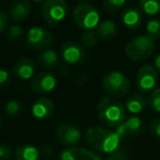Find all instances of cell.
Wrapping results in <instances>:
<instances>
[{"mask_svg":"<svg viewBox=\"0 0 160 160\" xmlns=\"http://www.w3.org/2000/svg\"><path fill=\"white\" fill-rule=\"evenodd\" d=\"M142 129V121L140 118L133 115L125 120L121 125L115 127V133L121 139L131 135H138Z\"/></svg>","mask_w":160,"mask_h":160,"instance_id":"4fadbf2b","label":"cell"},{"mask_svg":"<svg viewBox=\"0 0 160 160\" xmlns=\"http://www.w3.org/2000/svg\"><path fill=\"white\" fill-rule=\"evenodd\" d=\"M86 142L96 151L102 153L116 152L120 147L121 138L115 133V131L102 126H92L86 132Z\"/></svg>","mask_w":160,"mask_h":160,"instance_id":"6da1fadb","label":"cell"},{"mask_svg":"<svg viewBox=\"0 0 160 160\" xmlns=\"http://www.w3.org/2000/svg\"><path fill=\"white\" fill-rule=\"evenodd\" d=\"M22 109H23L22 102L17 100L8 101L5 105V112L9 116H12V118H16V116L20 115V113L22 112Z\"/></svg>","mask_w":160,"mask_h":160,"instance_id":"484cf974","label":"cell"},{"mask_svg":"<svg viewBox=\"0 0 160 160\" xmlns=\"http://www.w3.org/2000/svg\"><path fill=\"white\" fill-rule=\"evenodd\" d=\"M68 13L65 0H45L42 5V17L47 24L56 25L62 22Z\"/></svg>","mask_w":160,"mask_h":160,"instance_id":"8992f818","label":"cell"},{"mask_svg":"<svg viewBox=\"0 0 160 160\" xmlns=\"http://www.w3.org/2000/svg\"><path fill=\"white\" fill-rule=\"evenodd\" d=\"M107 160H131V159H128V158H127L125 155H123L122 152H118V151H116V152L110 155V157L108 158Z\"/></svg>","mask_w":160,"mask_h":160,"instance_id":"836d02e7","label":"cell"},{"mask_svg":"<svg viewBox=\"0 0 160 160\" xmlns=\"http://www.w3.org/2000/svg\"><path fill=\"white\" fill-rule=\"evenodd\" d=\"M153 67L155 69L160 73V54L157 55V57L155 58V62H153Z\"/></svg>","mask_w":160,"mask_h":160,"instance_id":"e575fe53","label":"cell"},{"mask_svg":"<svg viewBox=\"0 0 160 160\" xmlns=\"http://www.w3.org/2000/svg\"><path fill=\"white\" fill-rule=\"evenodd\" d=\"M24 35V29L19 24H13L8 29L7 38L11 43H18Z\"/></svg>","mask_w":160,"mask_h":160,"instance_id":"d4e9b609","label":"cell"},{"mask_svg":"<svg viewBox=\"0 0 160 160\" xmlns=\"http://www.w3.org/2000/svg\"><path fill=\"white\" fill-rule=\"evenodd\" d=\"M126 3V0H105L104 8L107 11L118 12L122 9Z\"/></svg>","mask_w":160,"mask_h":160,"instance_id":"83f0119b","label":"cell"},{"mask_svg":"<svg viewBox=\"0 0 160 160\" xmlns=\"http://www.w3.org/2000/svg\"><path fill=\"white\" fill-rule=\"evenodd\" d=\"M99 121L108 127H118L126 120V109L113 97H105L97 105Z\"/></svg>","mask_w":160,"mask_h":160,"instance_id":"7a4b0ae2","label":"cell"},{"mask_svg":"<svg viewBox=\"0 0 160 160\" xmlns=\"http://www.w3.org/2000/svg\"><path fill=\"white\" fill-rule=\"evenodd\" d=\"M82 1H90V0H82Z\"/></svg>","mask_w":160,"mask_h":160,"instance_id":"74e56055","label":"cell"},{"mask_svg":"<svg viewBox=\"0 0 160 160\" xmlns=\"http://www.w3.org/2000/svg\"><path fill=\"white\" fill-rule=\"evenodd\" d=\"M54 110H55V105L53 101L45 97H41L32 105V115L36 120L44 121L52 118V115L54 114Z\"/></svg>","mask_w":160,"mask_h":160,"instance_id":"5bb4252c","label":"cell"},{"mask_svg":"<svg viewBox=\"0 0 160 160\" xmlns=\"http://www.w3.org/2000/svg\"><path fill=\"white\" fill-rule=\"evenodd\" d=\"M40 149L30 144H24L19 146L14 150V159L16 160H41Z\"/></svg>","mask_w":160,"mask_h":160,"instance_id":"d6986e66","label":"cell"},{"mask_svg":"<svg viewBox=\"0 0 160 160\" xmlns=\"http://www.w3.org/2000/svg\"><path fill=\"white\" fill-rule=\"evenodd\" d=\"M31 90L38 93H46L54 90L57 86V78L51 71H42L31 79Z\"/></svg>","mask_w":160,"mask_h":160,"instance_id":"8fae6325","label":"cell"},{"mask_svg":"<svg viewBox=\"0 0 160 160\" xmlns=\"http://www.w3.org/2000/svg\"><path fill=\"white\" fill-rule=\"evenodd\" d=\"M149 132L156 138H160V118H156L150 123Z\"/></svg>","mask_w":160,"mask_h":160,"instance_id":"1f68e13d","label":"cell"},{"mask_svg":"<svg viewBox=\"0 0 160 160\" xmlns=\"http://www.w3.org/2000/svg\"><path fill=\"white\" fill-rule=\"evenodd\" d=\"M124 105L126 111H128L134 115H137L146 110V108L148 107V100L142 94L134 93L126 99Z\"/></svg>","mask_w":160,"mask_h":160,"instance_id":"ac0fdd59","label":"cell"},{"mask_svg":"<svg viewBox=\"0 0 160 160\" xmlns=\"http://www.w3.org/2000/svg\"><path fill=\"white\" fill-rule=\"evenodd\" d=\"M97 34L104 41H111L118 35V27L115 22L111 20H104L97 27Z\"/></svg>","mask_w":160,"mask_h":160,"instance_id":"ffe728a7","label":"cell"},{"mask_svg":"<svg viewBox=\"0 0 160 160\" xmlns=\"http://www.w3.org/2000/svg\"><path fill=\"white\" fill-rule=\"evenodd\" d=\"M1 126H2V118L0 116V128H1Z\"/></svg>","mask_w":160,"mask_h":160,"instance_id":"8d00e7d4","label":"cell"},{"mask_svg":"<svg viewBox=\"0 0 160 160\" xmlns=\"http://www.w3.org/2000/svg\"><path fill=\"white\" fill-rule=\"evenodd\" d=\"M14 156V151L7 144L0 142V160H10Z\"/></svg>","mask_w":160,"mask_h":160,"instance_id":"f1b7e54d","label":"cell"},{"mask_svg":"<svg viewBox=\"0 0 160 160\" xmlns=\"http://www.w3.org/2000/svg\"><path fill=\"white\" fill-rule=\"evenodd\" d=\"M148 105L153 112L160 114V87L153 89L149 94Z\"/></svg>","mask_w":160,"mask_h":160,"instance_id":"4316f807","label":"cell"},{"mask_svg":"<svg viewBox=\"0 0 160 160\" xmlns=\"http://www.w3.org/2000/svg\"><path fill=\"white\" fill-rule=\"evenodd\" d=\"M122 23L125 28L132 31L140 29L142 25V10L136 7H128L122 13Z\"/></svg>","mask_w":160,"mask_h":160,"instance_id":"2e32d148","label":"cell"},{"mask_svg":"<svg viewBox=\"0 0 160 160\" xmlns=\"http://www.w3.org/2000/svg\"><path fill=\"white\" fill-rule=\"evenodd\" d=\"M102 87L109 94L113 97H124L131 89V81L121 71H111L102 79Z\"/></svg>","mask_w":160,"mask_h":160,"instance_id":"5b68a950","label":"cell"},{"mask_svg":"<svg viewBox=\"0 0 160 160\" xmlns=\"http://www.w3.org/2000/svg\"><path fill=\"white\" fill-rule=\"evenodd\" d=\"M11 81L10 72L6 69H0V88H6Z\"/></svg>","mask_w":160,"mask_h":160,"instance_id":"4dcf8cb0","label":"cell"},{"mask_svg":"<svg viewBox=\"0 0 160 160\" xmlns=\"http://www.w3.org/2000/svg\"><path fill=\"white\" fill-rule=\"evenodd\" d=\"M53 42V35L46 29L41 27H34L27 33V45L32 49L47 48Z\"/></svg>","mask_w":160,"mask_h":160,"instance_id":"9c48e42d","label":"cell"},{"mask_svg":"<svg viewBox=\"0 0 160 160\" xmlns=\"http://www.w3.org/2000/svg\"><path fill=\"white\" fill-rule=\"evenodd\" d=\"M158 81L159 75L153 66L145 65L138 69L136 75V86L139 90L144 92L152 91L153 89H156Z\"/></svg>","mask_w":160,"mask_h":160,"instance_id":"ba28073f","label":"cell"},{"mask_svg":"<svg viewBox=\"0 0 160 160\" xmlns=\"http://www.w3.org/2000/svg\"><path fill=\"white\" fill-rule=\"evenodd\" d=\"M10 25V14L5 11H0V34L5 33Z\"/></svg>","mask_w":160,"mask_h":160,"instance_id":"f546056e","label":"cell"},{"mask_svg":"<svg viewBox=\"0 0 160 160\" xmlns=\"http://www.w3.org/2000/svg\"><path fill=\"white\" fill-rule=\"evenodd\" d=\"M87 57L85 47L75 41L65 42L60 47V58L69 65L82 64Z\"/></svg>","mask_w":160,"mask_h":160,"instance_id":"52a82bcc","label":"cell"},{"mask_svg":"<svg viewBox=\"0 0 160 160\" xmlns=\"http://www.w3.org/2000/svg\"><path fill=\"white\" fill-rule=\"evenodd\" d=\"M38 149H40V152H41V156H42V157H51V156L54 155V151H55L54 147L48 144H44L43 146H41V148H38Z\"/></svg>","mask_w":160,"mask_h":160,"instance_id":"d6a6232c","label":"cell"},{"mask_svg":"<svg viewBox=\"0 0 160 160\" xmlns=\"http://www.w3.org/2000/svg\"><path fill=\"white\" fill-rule=\"evenodd\" d=\"M155 51V41L147 35H138L127 43L125 54L133 62H142L150 57Z\"/></svg>","mask_w":160,"mask_h":160,"instance_id":"3957f363","label":"cell"},{"mask_svg":"<svg viewBox=\"0 0 160 160\" xmlns=\"http://www.w3.org/2000/svg\"><path fill=\"white\" fill-rule=\"evenodd\" d=\"M146 32L147 36L156 42L160 38V20L157 18H153L149 20L146 24Z\"/></svg>","mask_w":160,"mask_h":160,"instance_id":"603a6c76","label":"cell"},{"mask_svg":"<svg viewBox=\"0 0 160 160\" xmlns=\"http://www.w3.org/2000/svg\"><path fill=\"white\" fill-rule=\"evenodd\" d=\"M33 2H36V3H38V2H44L45 0H32Z\"/></svg>","mask_w":160,"mask_h":160,"instance_id":"d590c367","label":"cell"},{"mask_svg":"<svg viewBox=\"0 0 160 160\" xmlns=\"http://www.w3.org/2000/svg\"><path fill=\"white\" fill-rule=\"evenodd\" d=\"M35 62L31 58H21L14 64L13 72L21 80H30L34 77Z\"/></svg>","mask_w":160,"mask_h":160,"instance_id":"e0dca14e","label":"cell"},{"mask_svg":"<svg viewBox=\"0 0 160 160\" xmlns=\"http://www.w3.org/2000/svg\"><path fill=\"white\" fill-rule=\"evenodd\" d=\"M56 137L64 146L76 147L81 139V132L76 125L69 123L59 124L56 128Z\"/></svg>","mask_w":160,"mask_h":160,"instance_id":"30bf717a","label":"cell"},{"mask_svg":"<svg viewBox=\"0 0 160 160\" xmlns=\"http://www.w3.org/2000/svg\"><path fill=\"white\" fill-rule=\"evenodd\" d=\"M72 18L76 24L82 30H93L100 23L98 10L87 2H81L73 8Z\"/></svg>","mask_w":160,"mask_h":160,"instance_id":"277c9868","label":"cell"},{"mask_svg":"<svg viewBox=\"0 0 160 160\" xmlns=\"http://www.w3.org/2000/svg\"><path fill=\"white\" fill-rule=\"evenodd\" d=\"M59 62V55L54 49H46L38 57V62L45 68H54Z\"/></svg>","mask_w":160,"mask_h":160,"instance_id":"44dd1931","label":"cell"},{"mask_svg":"<svg viewBox=\"0 0 160 160\" xmlns=\"http://www.w3.org/2000/svg\"><path fill=\"white\" fill-rule=\"evenodd\" d=\"M139 8L146 16H160V0H140Z\"/></svg>","mask_w":160,"mask_h":160,"instance_id":"7402d4cb","label":"cell"},{"mask_svg":"<svg viewBox=\"0 0 160 160\" xmlns=\"http://www.w3.org/2000/svg\"><path fill=\"white\" fill-rule=\"evenodd\" d=\"M60 160H103L96 151L89 150L80 147H69L62 151L59 156Z\"/></svg>","mask_w":160,"mask_h":160,"instance_id":"7c38bea8","label":"cell"},{"mask_svg":"<svg viewBox=\"0 0 160 160\" xmlns=\"http://www.w3.org/2000/svg\"><path fill=\"white\" fill-rule=\"evenodd\" d=\"M99 36L97 31L93 30H85L81 34V43L87 47H94L98 44Z\"/></svg>","mask_w":160,"mask_h":160,"instance_id":"cb8c5ba5","label":"cell"},{"mask_svg":"<svg viewBox=\"0 0 160 160\" xmlns=\"http://www.w3.org/2000/svg\"><path fill=\"white\" fill-rule=\"evenodd\" d=\"M31 13V3L29 0H12L10 3L9 14L12 20L22 22L29 18Z\"/></svg>","mask_w":160,"mask_h":160,"instance_id":"9a60e30c","label":"cell"}]
</instances>
